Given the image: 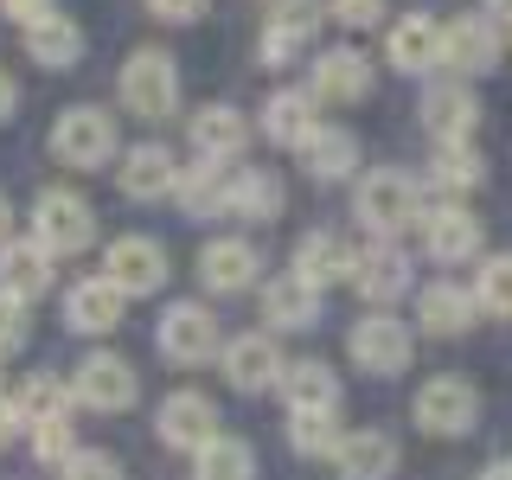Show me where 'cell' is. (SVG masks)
Listing matches in <instances>:
<instances>
[{"label":"cell","instance_id":"1f68e13d","mask_svg":"<svg viewBox=\"0 0 512 480\" xmlns=\"http://www.w3.org/2000/svg\"><path fill=\"white\" fill-rule=\"evenodd\" d=\"M282 397H288V410H340V378L320 359H295V365H282Z\"/></svg>","mask_w":512,"mask_h":480},{"label":"cell","instance_id":"bcb514c9","mask_svg":"<svg viewBox=\"0 0 512 480\" xmlns=\"http://www.w3.org/2000/svg\"><path fill=\"white\" fill-rule=\"evenodd\" d=\"M13 103H20V90H13V77H7V71H0V122H7V116H13Z\"/></svg>","mask_w":512,"mask_h":480},{"label":"cell","instance_id":"ba28073f","mask_svg":"<svg viewBox=\"0 0 512 480\" xmlns=\"http://www.w3.org/2000/svg\"><path fill=\"white\" fill-rule=\"evenodd\" d=\"M103 276L122 288V295H154L160 282H167V250L154 244V237H116V244L103 250Z\"/></svg>","mask_w":512,"mask_h":480},{"label":"cell","instance_id":"e0dca14e","mask_svg":"<svg viewBox=\"0 0 512 480\" xmlns=\"http://www.w3.org/2000/svg\"><path fill=\"white\" fill-rule=\"evenodd\" d=\"M173 199H180L186 218H224V205H231V167H224V160L180 167V180H173Z\"/></svg>","mask_w":512,"mask_h":480},{"label":"cell","instance_id":"4316f807","mask_svg":"<svg viewBox=\"0 0 512 480\" xmlns=\"http://www.w3.org/2000/svg\"><path fill=\"white\" fill-rule=\"evenodd\" d=\"M391 64H397V71H410V77L436 71V64H442V26L423 20V13L397 20V26H391Z\"/></svg>","mask_w":512,"mask_h":480},{"label":"cell","instance_id":"f35d334b","mask_svg":"<svg viewBox=\"0 0 512 480\" xmlns=\"http://www.w3.org/2000/svg\"><path fill=\"white\" fill-rule=\"evenodd\" d=\"M474 301L512 320V256H487V263H480V288H474Z\"/></svg>","mask_w":512,"mask_h":480},{"label":"cell","instance_id":"c3c4849f","mask_svg":"<svg viewBox=\"0 0 512 480\" xmlns=\"http://www.w3.org/2000/svg\"><path fill=\"white\" fill-rule=\"evenodd\" d=\"M480 480H512V461H493V468L480 474Z\"/></svg>","mask_w":512,"mask_h":480},{"label":"cell","instance_id":"7402d4cb","mask_svg":"<svg viewBox=\"0 0 512 480\" xmlns=\"http://www.w3.org/2000/svg\"><path fill=\"white\" fill-rule=\"evenodd\" d=\"M122 288L109 282V276H90V282H77L71 295H64V320H71L77 333H109V327H122Z\"/></svg>","mask_w":512,"mask_h":480},{"label":"cell","instance_id":"7c38bea8","mask_svg":"<svg viewBox=\"0 0 512 480\" xmlns=\"http://www.w3.org/2000/svg\"><path fill=\"white\" fill-rule=\"evenodd\" d=\"M52 269H58V256L45 250L39 237H7V244H0V288H7V295L39 301L45 288H52Z\"/></svg>","mask_w":512,"mask_h":480},{"label":"cell","instance_id":"9c48e42d","mask_svg":"<svg viewBox=\"0 0 512 480\" xmlns=\"http://www.w3.org/2000/svg\"><path fill=\"white\" fill-rule=\"evenodd\" d=\"M474 416H480V397L461 378H429L423 391H416V423H423L429 436H468Z\"/></svg>","mask_w":512,"mask_h":480},{"label":"cell","instance_id":"6da1fadb","mask_svg":"<svg viewBox=\"0 0 512 480\" xmlns=\"http://www.w3.org/2000/svg\"><path fill=\"white\" fill-rule=\"evenodd\" d=\"M352 212H359L365 231L397 237V231H410V224L423 218V192H416L410 173L378 167V173H365V180H359V192H352Z\"/></svg>","mask_w":512,"mask_h":480},{"label":"cell","instance_id":"277c9868","mask_svg":"<svg viewBox=\"0 0 512 480\" xmlns=\"http://www.w3.org/2000/svg\"><path fill=\"white\" fill-rule=\"evenodd\" d=\"M32 237H39L52 256H77V250H90V237H96V212L77 192H39V205H32Z\"/></svg>","mask_w":512,"mask_h":480},{"label":"cell","instance_id":"ffe728a7","mask_svg":"<svg viewBox=\"0 0 512 480\" xmlns=\"http://www.w3.org/2000/svg\"><path fill=\"white\" fill-rule=\"evenodd\" d=\"M333 468H340V480H391L397 442L384 436V429H352V436H340V448H333Z\"/></svg>","mask_w":512,"mask_h":480},{"label":"cell","instance_id":"f6af8a7d","mask_svg":"<svg viewBox=\"0 0 512 480\" xmlns=\"http://www.w3.org/2000/svg\"><path fill=\"white\" fill-rule=\"evenodd\" d=\"M20 429H26V423H20V410H13V397H0V448L20 436Z\"/></svg>","mask_w":512,"mask_h":480},{"label":"cell","instance_id":"ab89813d","mask_svg":"<svg viewBox=\"0 0 512 480\" xmlns=\"http://www.w3.org/2000/svg\"><path fill=\"white\" fill-rule=\"evenodd\" d=\"M58 474H64V480H122V468L103 455V448H77V455L64 461Z\"/></svg>","mask_w":512,"mask_h":480},{"label":"cell","instance_id":"836d02e7","mask_svg":"<svg viewBox=\"0 0 512 480\" xmlns=\"http://www.w3.org/2000/svg\"><path fill=\"white\" fill-rule=\"evenodd\" d=\"M192 480H256V455L237 436H212L199 448V474Z\"/></svg>","mask_w":512,"mask_h":480},{"label":"cell","instance_id":"d6a6232c","mask_svg":"<svg viewBox=\"0 0 512 480\" xmlns=\"http://www.w3.org/2000/svg\"><path fill=\"white\" fill-rule=\"evenodd\" d=\"M480 301L468 295V288H455V282H429L423 295H416V320H423V333H461L474 320Z\"/></svg>","mask_w":512,"mask_h":480},{"label":"cell","instance_id":"60d3db41","mask_svg":"<svg viewBox=\"0 0 512 480\" xmlns=\"http://www.w3.org/2000/svg\"><path fill=\"white\" fill-rule=\"evenodd\" d=\"M26 333H32V327H26V301L0 288V352H20Z\"/></svg>","mask_w":512,"mask_h":480},{"label":"cell","instance_id":"2e32d148","mask_svg":"<svg viewBox=\"0 0 512 480\" xmlns=\"http://www.w3.org/2000/svg\"><path fill=\"white\" fill-rule=\"evenodd\" d=\"M192 148H199V160H237L250 148V122L244 109L231 103H205L199 116H192Z\"/></svg>","mask_w":512,"mask_h":480},{"label":"cell","instance_id":"7a4b0ae2","mask_svg":"<svg viewBox=\"0 0 512 480\" xmlns=\"http://www.w3.org/2000/svg\"><path fill=\"white\" fill-rule=\"evenodd\" d=\"M52 154L64 160V167H109V154H116V116L109 109H90V103H77V109H64L58 128H52Z\"/></svg>","mask_w":512,"mask_h":480},{"label":"cell","instance_id":"30bf717a","mask_svg":"<svg viewBox=\"0 0 512 480\" xmlns=\"http://www.w3.org/2000/svg\"><path fill=\"white\" fill-rule=\"evenodd\" d=\"M154 429H160V442H167V448L199 455V448L218 436V410H212V397H199V391H173L167 404H160Z\"/></svg>","mask_w":512,"mask_h":480},{"label":"cell","instance_id":"d6986e66","mask_svg":"<svg viewBox=\"0 0 512 480\" xmlns=\"http://www.w3.org/2000/svg\"><path fill=\"white\" fill-rule=\"evenodd\" d=\"M256 250L244 244V237H218V244H205L199 250V276H205V288L212 295H244V288L256 282Z\"/></svg>","mask_w":512,"mask_h":480},{"label":"cell","instance_id":"603a6c76","mask_svg":"<svg viewBox=\"0 0 512 480\" xmlns=\"http://www.w3.org/2000/svg\"><path fill=\"white\" fill-rule=\"evenodd\" d=\"M423 244L436 263H468V256H480V218H468L461 205L423 212Z\"/></svg>","mask_w":512,"mask_h":480},{"label":"cell","instance_id":"3957f363","mask_svg":"<svg viewBox=\"0 0 512 480\" xmlns=\"http://www.w3.org/2000/svg\"><path fill=\"white\" fill-rule=\"evenodd\" d=\"M122 103L135 109L141 122H167L180 109V71H173L167 52H135L122 64Z\"/></svg>","mask_w":512,"mask_h":480},{"label":"cell","instance_id":"cb8c5ba5","mask_svg":"<svg viewBox=\"0 0 512 480\" xmlns=\"http://www.w3.org/2000/svg\"><path fill=\"white\" fill-rule=\"evenodd\" d=\"M224 218H244V224L282 218V180L263 167H231V205H224Z\"/></svg>","mask_w":512,"mask_h":480},{"label":"cell","instance_id":"5bb4252c","mask_svg":"<svg viewBox=\"0 0 512 480\" xmlns=\"http://www.w3.org/2000/svg\"><path fill=\"white\" fill-rule=\"evenodd\" d=\"M224 378L237 384V391H269V384H282V352L269 333H237L231 346H224Z\"/></svg>","mask_w":512,"mask_h":480},{"label":"cell","instance_id":"d4e9b609","mask_svg":"<svg viewBox=\"0 0 512 480\" xmlns=\"http://www.w3.org/2000/svg\"><path fill=\"white\" fill-rule=\"evenodd\" d=\"M423 122H429V135H436V141H468L474 122H480L474 90L468 84H436V90L423 96Z\"/></svg>","mask_w":512,"mask_h":480},{"label":"cell","instance_id":"7bdbcfd3","mask_svg":"<svg viewBox=\"0 0 512 480\" xmlns=\"http://www.w3.org/2000/svg\"><path fill=\"white\" fill-rule=\"evenodd\" d=\"M148 7L160 13V20H173V26H186V20H199V13H205V0H148Z\"/></svg>","mask_w":512,"mask_h":480},{"label":"cell","instance_id":"44dd1931","mask_svg":"<svg viewBox=\"0 0 512 480\" xmlns=\"http://www.w3.org/2000/svg\"><path fill=\"white\" fill-rule=\"evenodd\" d=\"M263 320H269V327H282V333L314 327V320H320V288L301 282L295 269L276 276V282H263Z\"/></svg>","mask_w":512,"mask_h":480},{"label":"cell","instance_id":"681fc988","mask_svg":"<svg viewBox=\"0 0 512 480\" xmlns=\"http://www.w3.org/2000/svg\"><path fill=\"white\" fill-rule=\"evenodd\" d=\"M493 7V20H512V0H487Z\"/></svg>","mask_w":512,"mask_h":480},{"label":"cell","instance_id":"4fadbf2b","mask_svg":"<svg viewBox=\"0 0 512 480\" xmlns=\"http://www.w3.org/2000/svg\"><path fill=\"white\" fill-rule=\"evenodd\" d=\"M442 64H455L461 77H487L493 64H500V26H493V20L442 26Z\"/></svg>","mask_w":512,"mask_h":480},{"label":"cell","instance_id":"484cf974","mask_svg":"<svg viewBox=\"0 0 512 480\" xmlns=\"http://www.w3.org/2000/svg\"><path fill=\"white\" fill-rule=\"evenodd\" d=\"M295 154H301V167H308V180H320V186L346 180V173L359 167V141H352L346 128H314Z\"/></svg>","mask_w":512,"mask_h":480},{"label":"cell","instance_id":"8992f818","mask_svg":"<svg viewBox=\"0 0 512 480\" xmlns=\"http://www.w3.org/2000/svg\"><path fill=\"white\" fill-rule=\"evenodd\" d=\"M71 397H77V404H90V410H128L141 397L135 365L116 359V352H90V359L71 372Z\"/></svg>","mask_w":512,"mask_h":480},{"label":"cell","instance_id":"d590c367","mask_svg":"<svg viewBox=\"0 0 512 480\" xmlns=\"http://www.w3.org/2000/svg\"><path fill=\"white\" fill-rule=\"evenodd\" d=\"M77 397L64 391L58 378H26L20 391H13V410H20V423L32 429V423H45V416H58V410H71Z\"/></svg>","mask_w":512,"mask_h":480},{"label":"cell","instance_id":"f1b7e54d","mask_svg":"<svg viewBox=\"0 0 512 480\" xmlns=\"http://www.w3.org/2000/svg\"><path fill=\"white\" fill-rule=\"evenodd\" d=\"M314 90H276L263 109V135L276 141V148H301V141L314 135Z\"/></svg>","mask_w":512,"mask_h":480},{"label":"cell","instance_id":"74e56055","mask_svg":"<svg viewBox=\"0 0 512 480\" xmlns=\"http://www.w3.org/2000/svg\"><path fill=\"white\" fill-rule=\"evenodd\" d=\"M32 455H39L45 468H64V461L77 455V423H71V410H58V416H45V423H32Z\"/></svg>","mask_w":512,"mask_h":480},{"label":"cell","instance_id":"b9f144b4","mask_svg":"<svg viewBox=\"0 0 512 480\" xmlns=\"http://www.w3.org/2000/svg\"><path fill=\"white\" fill-rule=\"evenodd\" d=\"M327 13L340 26H378L384 20V0H327Z\"/></svg>","mask_w":512,"mask_h":480},{"label":"cell","instance_id":"e575fe53","mask_svg":"<svg viewBox=\"0 0 512 480\" xmlns=\"http://www.w3.org/2000/svg\"><path fill=\"white\" fill-rule=\"evenodd\" d=\"M429 180H436L442 192H474L480 180H487V167H480V154L468 148V141H442V148H436V167H429Z\"/></svg>","mask_w":512,"mask_h":480},{"label":"cell","instance_id":"9a60e30c","mask_svg":"<svg viewBox=\"0 0 512 480\" xmlns=\"http://www.w3.org/2000/svg\"><path fill=\"white\" fill-rule=\"evenodd\" d=\"M116 180L128 199H160V192H173V180H180V160H173L167 141H141V148L122 154Z\"/></svg>","mask_w":512,"mask_h":480},{"label":"cell","instance_id":"8d00e7d4","mask_svg":"<svg viewBox=\"0 0 512 480\" xmlns=\"http://www.w3.org/2000/svg\"><path fill=\"white\" fill-rule=\"evenodd\" d=\"M288 442H295V455H333L340 423H333V410H295L288 416Z\"/></svg>","mask_w":512,"mask_h":480},{"label":"cell","instance_id":"8fae6325","mask_svg":"<svg viewBox=\"0 0 512 480\" xmlns=\"http://www.w3.org/2000/svg\"><path fill=\"white\" fill-rule=\"evenodd\" d=\"M346 282L359 288L365 301H378V308H384V301H397L410 288V256L397 250L391 237H378V244H365L359 256H352V276Z\"/></svg>","mask_w":512,"mask_h":480},{"label":"cell","instance_id":"52a82bcc","mask_svg":"<svg viewBox=\"0 0 512 480\" xmlns=\"http://www.w3.org/2000/svg\"><path fill=\"white\" fill-rule=\"evenodd\" d=\"M154 340L173 365H199V359L218 352V320H212V308H199V301H173V308L160 314Z\"/></svg>","mask_w":512,"mask_h":480},{"label":"cell","instance_id":"5b68a950","mask_svg":"<svg viewBox=\"0 0 512 480\" xmlns=\"http://www.w3.org/2000/svg\"><path fill=\"white\" fill-rule=\"evenodd\" d=\"M346 352H352V365H359V372L397 378L410 365V327H404V320H391V314H365L359 327L346 333Z\"/></svg>","mask_w":512,"mask_h":480},{"label":"cell","instance_id":"ac0fdd59","mask_svg":"<svg viewBox=\"0 0 512 480\" xmlns=\"http://www.w3.org/2000/svg\"><path fill=\"white\" fill-rule=\"evenodd\" d=\"M320 13H327L320 0H276V13H269V26H263V58L269 64H288L301 45L314 39Z\"/></svg>","mask_w":512,"mask_h":480},{"label":"cell","instance_id":"ee69618b","mask_svg":"<svg viewBox=\"0 0 512 480\" xmlns=\"http://www.w3.org/2000/svg\"><path fill=\"white\" fill-rule=\"evenodd\" d=\"M0 7H7V20H20V26H39L45 13H58L52 0H0Z\"/></svg>","mask_w":512,"mask_h":480},{"label":"cell","instance_id":"4dcf8cb0","mask_svg":"<svg viewBox=\"0 0 512 480\" xmlns=\"http://www.w3.org/2000/svg\"><path fill=\"white\" fill-rule=\"evenodd\" d=\"M26 52L45 64V71H71L77 58H84V32L77 20H64V13H45L39 26H26Z\"/></svg>","mask_w":512,"mask_h":480},{"label":"cell","instance_id":"83f0119b","mask_svg":"<svg viewBox=\"0 0 512 480\" xmlns=\"http://www.w3.org/2000/svg\"><path fill=\"white\" fill-rule=\"evenodd\" d=\"M365 90H372V64H365L359 52H346V45L314 64V96L320 103H359Z\"/></svg>","mask_w":512,"mask_h":480},{"label":"cell","instance_id":"7dc6e473","mask_svg":"<svg viewBox=\"0 0 512 480\" xmlns=\"http://www.w3.org/2000/svg\"><path fill=\"white\" fill-rule=\"evenodd\" d=\"M7 224H13V205H7V192H0V244H7Z\"/></svg>","mask_w":512,"mask_h":480},{"label":"cell","instance_id":"f546056e","mask_svg":"<svg viewBox=\"0 0 512 480\" xmlns=\"http://www.w3.org/2000/svg\"><path fill=\"white\" fill-rule=\"evenodd\" d=\"M352 256H359V250H346L333 231H308V237L295 244V276L314 282V288H327V282L352 276Z\"/></svg>","mask_w":512,"mask_h":480}]
</instances>
